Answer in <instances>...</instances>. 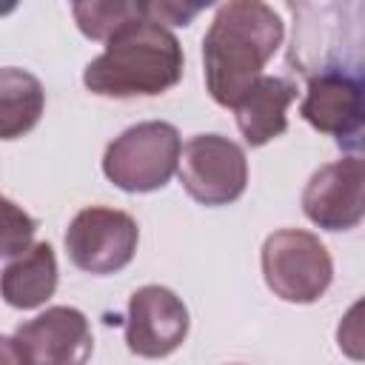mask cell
<instances>
[{
  "label": "cell",
  "mask_w": 365,
  "mask_h": 365,
  "mask_svg": "<svg viewBox=\"0 0 365 365\" xmlns=\"http://www.w3.org/2000/svg\"><path fill=\"white\" fill-rule=\"evenodd\" d=\"M279 14L259 0L222 3L202 37L205 88L214 103L234 108L237 100L262 77L265 63L282 46Z\"/></svg>",
  "instance_id": "obj_1"
},
{
  "label": "cell",
  "mask_w": 365,
  "mask_h": 365,
  "mask_svg": "<svg viewBox=\"0 0 365 365\" xmlns=\"http://www.w3.org/2000/svg\"><path fill=\"white\" fill-rule=\"evenodd\" d=\"M182 66L185 57L177 34L143 17L106 40L103 54L86 66L83 83L100 97H154L180 83Z\"/></svg>",
  "instance_id": "obj_2"
},
{
  "label": "cell",
  "mask_w": 365,
  "mask_h": 365,
  "mask_svg": "<svg viewBox=\"0 0 365 365\" xmlns=\"http://www.w3.org/2000/svg\"><path fill=\"white\" fill-rule=\"evenodd\" d=\"M182 151L180 131L165 120H145L114 137L103 154V174L128 194L168 185Z\"/></svg>",
  "instance_id": "obj_3"
},
{
  "label": "cell",
  "mask_w": 365,
  "mask_h": 365,
  "mask_svg": "<svg viewBox=\"0 0 365 365\" xmlns=\"http://www.w3.org/2000/svg\"><path fill=\"white\" fill-rule=\"evenodd\" d=\"M259 262L265 285L285 302H317L334 279V259L328 248L319 237L302 228L274 231L262 242Z\"/></svg>",
  "instance_id": "obj_4"
},
{
  "label": "cell",
  "mask_w": 365,
  "mask_h": 365,
  "mask_svg": "<svg viewBox=\"0 0 365 365\" xmlns=\"http://www.w3.org/2000/svg\"><path fill=\"white\" fill-rule=\"evenodd\" d=\"M180 182L200 205H228L248 185L245 151L222 134H197L180 151Z\"/></svg>",
  "instance_id": "obj_5"
},
{
  "label": "cell",
  "mask_w": 365,
  "mask_h": 365,
  "mask_svg": "<svg viewBox=\"0 0 365 365\" xmlns=\"http://www.w3.org/2000/svg\"><path fill=\"white\" fill-rule=\"evenodd\" d=\"M137 220L120 208H83L66 231V254L74 268L86 274H117L137 251Z\"/></svg>",
  "instance_id": "obj_6"
},
{
  "label": "cell",
  "mask_w": 365,
  "mask_h": 365,
  "mask_svg": "<svg viewBox=\"0 0 365 365\" xmlns=\"http://www.w3.org/2000/svg\"><path fill=\"white\" fill-rule=\"evenodd\" d=\"M308 125L331 134L339 148L356 151L365 128V83L362 71L339 68L308 77V91L299 106Z\"/></svg>",
  "instance_id": "obj_7"
},
{
  "label": "cell",
  "mask_w": 365,
  "mask_h": 365,
  "mask_svg": "<svg viewBox=\"0 0 365 365\" xmlns=\"http://www.w3.org/2000/svg\"><path fill=\"white\" fill-rule=\"evenodd\" d=\"M188 336L185 302L163 285H143L128 299L125 345L143 359H160L174 354Z\"/></svg>",
  "instance_id": "obj_8"
},
{
  "label": "cell",
  "mask_w": 365,
  "mask_h": 365,
  "mask_svg": "<svg viewBox=\"0 0 365 365\" xmlns=\"http://www.w3.org/2000/svg\"><path fill=\"white\" fill-rule=\"evenodd\" d=\"M305 217L325 231L356 228L365 217V165L356 154L317 168L302 191Z\"/></svg>",
  "instance_id": "obj_9"
},
{
  "label": "cell",
  "mask_w": 365,
  "mask_h": 365,
  "mask_svg": "<svg viewBox=\"0 0 365 365\" xmlns=\"http://www.w3.org/2000/svg\"><path fill=\"white\" fill-rule=\"evenodd\" d=\"M29 365H86L94 351L91 325L71 305H51L14 331Z\"/></svg>",
  "instance_id": "obj_10"
},
{
  "label": "cell",
  "mask_w": 365,
  "mask_h": 365,
  "mask_svg": "<svg viewBox=\"0 0 365 365\" xmlns=\"http://www.w3.org/2000/svg\"><path fill=\"white\" fill-rule=\"evenodd\" d=\"M208 3H171V0H157V3H131V0H91V3H74V20L77 29L91 37V40H108L114 31L128 26L131 20H154V23H174V26H188Z\"/></svg>",
  "instance_id": "obj_11"
},
{
  "label": "cell",
  "mask_w": 365,
  "mask_h": 365,
  "mask_svg": "<svg viewBox=\"0 0 365 365\" xmlns=\"http://www.w3.org/2000/svg\"><path fill=\"white\" fill-rule=\"evenodd\" d=\"M297 100V86L285 77L262 74L234 106L237 128L248 145H265L288 128V106Z\"/></svg>",
  "instance_id": "obj_12"
},
{
  "label": "cell",
  "mask_w": 365,
  "mask_h": 365,
  "mask_svg": "<svg viewBox=\"0 0 365 365\" xmlns=\"http://www.w3.org/2000/svg\"><path fill=\"white\" fill-rule=\"evenodd\" d=\"M57 291V257L48 242H37L0 271V297L20 311L40 308Z\"/></svg>",
  "instance_id": "obj_13"
},
{
  "label": "cell",
  "mask_w": 365,
  "mask_h": 365,
  "mask_svg": "<svg viewBox=\"0 0 365 365\" xmlns=\"http://www.w3.org/2000/svg\"><path fill=\"white\" fill-rule=\"evenodd\" d=\"M46 108L43 83L23 68H0V140L29 134Z\"/></svg>",
  "instance_id": "obj_14"
},
{
  "label": "cell",
  "mask_w": 365,
  "mask_h": 365,
  "mask_svg": "<svg viewBox=\"0 0 365 365\" xmlns=\"http://www.w3.org/2000/svg\"><path fill=\"white\" fill-rule=\"evenodd\" d=\"M37 222L9 197H0V259L20 257L31 248Z\"/></svg>",
  "instance_id": "obj_15"
},
{
  "label": "cell",
  "mask_w": 365,
  "mask_h": 365,
  "mask_svg": "<svg viewBox=\"0 0 365 365\" xmlns=\"http://www.w3.org/2000/svg\"><path fill=\"white\" fill-rule=\"evenodd\" d=\"M0 365H29L14 336H3L0 334Z\"/></svg>",
  "instance_id": "obj_16"
}]
</instances>
